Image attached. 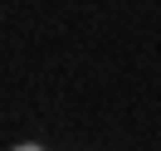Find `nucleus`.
I'll return each instance as SVG.
<instances>
[{
  "label": "nucleus",
  "mask_w": 161,
  "mask_h": 151,
  "mask_svg": "<svg viewBox=\"0 0 161 151\" xmlns=\"http://www.w3.org/2000/svg\"><path fill=\"white\" fill-rule=\"evenodd\" d=\"M10 151H44L39 141H20V146H10Z\"/></svg>",
  "instance_id": "1"
}]
</instances>
